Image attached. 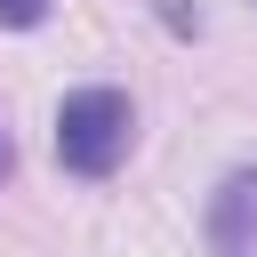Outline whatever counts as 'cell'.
I'll list each match as a JSON object with an SVG mask.
<instances>
[{"label": "cell", "instance_id": "4", "mask_svg": "<svg viewBox=\"0 0 257 257\" xmlns=\"http://www.w3.org/2000/svg\"><path fill=\"white\" fill-rule=\"evenodd\" d=\"M8 169H16V153H8V137H0V185H8Z\"/></svg>", "mask_w": 257, "mask_h": 257}, {"label": "cell", "instance_id": "1", "mask_svg": "<svg viewBox=\"0 0 257 257\" xmlns=\"http://www.w3.org/2000/svg\"><path fill=\"white\" fill-rule=\"evenodd\" d=\"M128 137H137V112L120 88H72L56 104V161L72 177H112L128 161Z\"/></svg>", "mask_w": 257, "mask_h": 257}, {"label": "cell", "instance_id": "3", "mask_svg": "<svg viewBox=\"0 0 257 257\" xmlns=\"http://www.w3.org/2000/svg\"><path fill=\"white\" fill-rule=\"evenodd\" d=\"M40 16H48V0H0V24H16V32L40 24Z\"/></svg>", "mask_w": 257, "mask_h": 257}, {"label": "cell", "instance_id": "2", "mask_svg": "<svg viewBox=\"0 0 257 257\" xmlns=\"http://www.w3.org/2000/svg\"><path fill=\"white\" fill-rule=\"evenodd\" d=\"M209 225H217V241H249V225H257V169L225 177V193H217Z\"/></svg>", "mask_w": 257, "mask_h": 257}]
</instances>
